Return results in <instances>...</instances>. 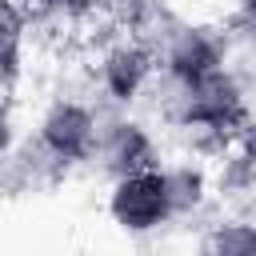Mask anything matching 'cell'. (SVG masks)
<instances>
[{"label":"cell","instance_id":"3957f363","mask_svg":"<svg viewBox=\"0 0 256 256\" xmlns=\"http://www.w3.org/2000/svg\"><path fill=\"white\" fill-rule=\"evenodd\" d=\"M164 68L176 80H200L216 68H224V48L212 32L204 28H172V36L164 40Z\"/></svg>","mask_w":256,"mask_h":256},{"label":"cell","instance_id":"30bf717a","mask_svg":"<svg viewBox=\"0 0 256 256\" xmlns=\"http://www.w3.org/2000/svg\"><path fill=\"white\" fill-rule=\"evenodd\" d=\"M32 4H36V8H68L72 0H32Z\"/></svg>","mask_w":256,"mask_h":256},{"label":"cell","instance_id":"52a82bcc","mask_svg":"<svg viewBox=\"0 0 256 256\" xmlns=\"http://www.w3.org/2000/svg\"><path fill=\"white\" fill-rule=\"evenodd\" d=\"M212 252H256V228L252 224H232V228H220L212 240H208Z\"/></svg>","mask_w":256,"mask_h":256},{"label":"cell","instance_id":"9c48e42d","mask_svg":"<svg viewBox=\"0 0 256 256\" xmlns=\"http://www.w3.org/2000/svg\"><path fill=\"white\" fill-rule=\"evenodd\" d=\"M8 144H12V128H8V112H4V104H0V156L8 152Z\"/></svg>","mask_w":256,"mask_h":256},{"label":"cell","instance_id":"277c9868","mask_svg":"<svg viewBox=\"0 0 256 256\" xmlns=\"http://www.w3.org/2000/svg\"><path fill=\"white\" fill-rule=\"evenodd\" d=\"M152 60H156V52H152L148 44H140V40L116 44V48L104 56V64H100V84H104L108 100H116V104L136 100L140 88H144L148 76H152Z\"/></svg>","mask_w":256,"mask_h":256},{"label":"cell","instance_id":"7a4b0ae2","mask_svg":"<svg viewBox=\"0 0 256 256\" xmlns=\"http://www.w3.org/2000/svg\"><path fill=\"white\" fill-rule=\"evenodd\" d=\"M40 148L56 164H76L96 152V112L76 100H56L40 120Z\"/></svg>","mask_w":256,"mask_h":256},{"label":"cell","instance_id":"8fae6325","mask_svg":"<svg viewBox=\"0 0 256 256\" xmlns=\"http://www.w3.org/2000/svg\"><path fill=\"white\" fill-rule=\"evenodd\" d=\"M252 228H256V224H252Z\"/></svg>","mask_w":256,"mask_h":256},{"label":"cell","instance_id":"6da1fadb","mask_svg":"<svg viewBox=\"0 0 256 256\" xmlns=\"http://www.w3.org/2000/svg\"><path fill=\"white\" fill-rule=\"evenodd\" d=\"M108 212L124 232H152L160 228L172 212V196H168V172L152 168H136L116 176L112 196H108Z\"/></svg>","mask_w":256,"mask_h":256},{"label":"cell","instance_id":"5b68a950","mask_svg":"<svg viewBox=\"0 0 256 256\" xmlns=\"http://www.w3.org/2000/svg\"><path fill=\"white\" fill-rule=\"evenodd\" d=\"M20 40H24L20 12L0 4V84H12L20 72Z\"/></svg>","mask_w":256,"mask_h":256},{"label":"cell","instance_id":"ba28073f","mask_svg":"<svg viewBox=\"0 0 256 256\" xmlns=\"http://www.w3.org/2000/svg\"><path fill=\"white\" fill-rule=\"evenodd\" d=\"M236 28L256 40V0H240V8H236Z\"/></svg>","mask_w":256,"mask_h":256},{"label":"cell","instance_id":"8992f818","mask_svg":"<svg viewBox=\"0 0 256 256\" xmlns=\"http://www.w3.org/2000/svg\"><path fill=\"white\" fill-rule=\"evenodd\" d=\"M200 192H204V176L192 172V168H176L168 172V196H172V212H188L200 204Z\"/></svg>","mask_w":256,"mask_h":256}]
</instances>
